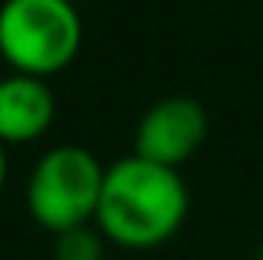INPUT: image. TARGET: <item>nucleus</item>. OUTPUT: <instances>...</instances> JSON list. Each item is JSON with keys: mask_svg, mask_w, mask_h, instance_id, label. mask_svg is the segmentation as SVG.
<instances>
[{"mask_svg": "<svg viewBox=\"0 0 263 260\" xmlns=\"http://www.w3.org/2000/svg\"><path fill=\"white\" fill-rule=\"evenodd\" d=\"M260 260H263V250H260Z\"/></svg>", "mask_w": 263, "mask_h": 260, "instance_id": "nucleus-8", "label": "nucleus"}, {"mask_svg": "<svg viewBox=\"0 0 263 260\" xmlns=\"http://www.w3.org/2000/svg\"><path fill=\"white\" fill-rule=\"evenodd\" d=\"M84 20L70 0H4L0 4V57L13 73L53 77L77 60Z\"/></svg>", "mask_w": 263, "mask_h": 260, "instance_id": "nucleus-2", "label": "nucleus"}, {"mask_svg": "<svg viewBox=\"0 0 263 260\" xmlns=\"http://www.w3.org/2000/svg\"><path fill=\"white\" fill-rule=\"evenodd\" d=\"M4 183H7V150L0 143V190H4Z\"/></svg>", "mask_w": 263, "mask_h": 260, "instance_id": "nucleus-7", "label": "nucleus"}, {"mask_svg": "<svg viewBox=\"0 0 263 260\" xmlns=\"http://www.w3.org/2000/svg\"><path fill=\"white\" fill-rule=\"evenodd\" d=\"M103 240L107 237L97 230V224H84V227L53 234V260H103Z\"/></svg>", "mask_w": 263, "mask_h": 260, "instance_id": "nucleus-6", "label": "nucleus"}, {"mask_svg": "<svg viewBox=\"0 0 263 260\" xmlns=\"http://www.w3.org/2000/svg\"><path fill=\"white\" fill-rule=\"evenodd\" d=\"M210 134V117L193 97H163L140 117L134 130V154L150 163L180 170Z\"/></svg>", "mask_w": 263, "mask_h": 260, "instance_id": "nucleus-4", "label": "nucleus"}, {"mask_svg": "<svg viewBox=\"0 0 263 260\" xmlns=\"http://www.w3.org/2000/svg\"><path fill=\"white\" fill-rule=\"evenodd\" d=\"M107 167L77 143L47 150L27 180V210L47 234L93 224Z\"/></svg>", "mask_w": 263, "mask_h": 260, "instance_id": "nucleus-3", "label": "nucleus"}, {"mask_svg": "<svg viewBox=\"0 0 263 260\" xmlns=\"http://www.w3.org/2000/svg\"><path fill=\"white\" fill-rule=\"evenodd\" d=\"M57 117V97L47 80L10 73L0 77V143H30L44 137Z\"/></svg>", "mask_w": 263, "mask_h": 260, "instance_id": "nucleus-5", "label": "nucleus"}, {"mask_svg": "<svg viewBox=\"0 0 263 260\" xmlns=\"http://www.w3.org/2000/svg\"><path fill=\"white\" fill-rule=\"evenodd\" d=\"M190 190L180 170L130 154L107 167L97 203V230L127 250H154L183 227Z\"/></svg>", "mask_w": 263, "mask_h": 260, "instance_id": "nucleus-1", "label": "nucleus"}]
</instances>
